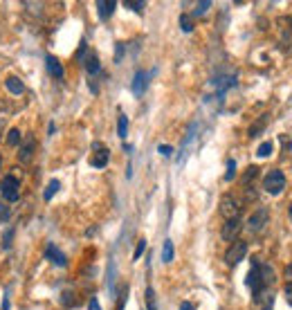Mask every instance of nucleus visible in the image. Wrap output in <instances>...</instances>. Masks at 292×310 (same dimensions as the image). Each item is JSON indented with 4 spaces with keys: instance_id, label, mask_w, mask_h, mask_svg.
Instances as JSON below:
<instances>
[{
    "instance_id": "nucleus-12",
    "label": "nucleus",
    "mask_w": 292,
    "mask_h": 310,
    "mask_svg": "<svg viewBox=\"0 0 292 310\" xmlns=\"http://www.w3.org/2000/svg\"><path fill=\"white\" fill-rule=\"evenodd\" d=\"M45 67H47V72L54 79H63V65H61V61L56 56H52V54L45 56Z\"/></svg>"
},
{
    "instance_id": "nucleus-1",
    "label": "nucleus",
    "mask_w": 292,
    "mask_h": 310,
    "mask_svg": "<svg viewBox=\"0 0 292 310\" xmlns=\"http://www.w3.org/2000/svg\"><path fill=\"white\" fill-rule=\"evenodd\" d=\"M221 216L225 221H234V218H240V211H243V205H240V200L236 198V196L227 194L221 198Z\"/></svg>"
},
{
    "instance_id": "nucleus-37",
    "label": "nucleus",
    "mask_w": 292,
    "mask_h": 310,
    "mask_svg": "<svg viewBox=\"0 0 292 310\" xmlns=\"http://www.w3.org/2000/svg\"><path fill=\"white\" fill-rule=\"evenodd\" d=\"M283 277H285V281H288V283H292V263L288 268H285V272H283Z\"/></svg>"
},
{
    "instance_id": "nucleus-16",
    "label": "nucleus",
    "mask_w": 292,
    "mask_h": 310,
    "mask_svg": "<svg viewBox=\"0 0 292 310\" xmlns=\"http://www.w3.org/2000/svg\"><path fill=\"white\" fill-rule=\"evenodd\" d=\"M279 32H281V38L288 41L292 36V18H288V16H285V18H279Z\"/></svg>"
},
{
    "instance_id": "nucleus-2",
    "label": "nucleus",
    "mask_w": 292,
    "mask_h": 310,
    "mask_svg": "<svg viewBox=\"0 0 292 310\" xmlns=\"http://www.w3.org/2000/svg\"><path fill=\"white\" fill-rule=\"evenodd\" d=\"M263 189L272 196H279L281 191L285 189V176L279 171V169H272V171L263 178Z\"/></svg>"
},
{
    "instance_id": "nucleus-18",
    "label": "nucleus",
    "mask_w": 292,
    "mask_h": 310,
    "mask_svg": "<svg viewBox=\"0 0 292 310\" xmlns=\"http://www.w3.org/2000/svg\"><path fill=\"white\" fill-rule=\"evenodd\" d=\"M117 135H119L121 139L128 135V117L124 115V112L119 115V120H117Z\"/></svg>"
},
{
    "instance_id": "nucleus-14",
    "label": "nucleus",
    "mask_w": 292,
    "mask_h": 310,
    "mask_svg": "<svg viewBox=\"0 0 292 310\" xmlns=\"http://www.w3.org/2000/svg\"><path fill=\"white\" fill-rule=\"evenodd\" d=\"M115 7H117L115 0H99V3H97V9H99L101 18H108L112 11H115Z\"/></svg>"
},
{
    "instance_id": "nucleus-22",
    "label": "nucleus",
    "mask_w": 292,
    "mask_h": 310,
    "mask_svg": "<svg viewBox=\"0 0 292 310\" xmlns=\"http://www.w3.org/2000/svg\"><path fill=\"white\" fill-rule=\"evenodd\" d=\"M7 144L9 146H18L20 144V131H18V128H11V131L7 133Z\"/></svg>"
},
{
    "instance_id": "nucleus-24",
    "label": "nucleus",
    "mask_w": 292,
    "mask_h": 310,
    "mask_svg": "<svg viewBox=\"0 0 292 310\" xmlns=\"http://www.w3.org/2000/svg\"><path fill=\"white\" fill-rule=\"evenodd\" d=\"M256 176H258V166H247V171H245V176H243V184H245V187H247V184H250Z\"/></svg>"
},
{
    "instance_id": "nucleus-8",
    "label": "nucleus",
    "mask_w": 292,
    "mask_h": 310,
    "mask_svg": "<svg viewBox=\"0 0 292 310\" xmlns=\"http://www.w3.org/2000/svg\"><path fill=\"white\" fill-rule=\"evenodd\" d=\"M34 151H36V139H34V135H27V139H25V142H22L20 151H18V160L22 162V164H27V162H32Z\"/></svg>"
},
{
    "instance_id": "nucleus-36",
    "label": "nucleus",
    "mask_w": 292,
    "mask_h": 310,
    "mask_svg": "<svg viewBox=\"0 0 292 310\" xmlns=\"http://www.w3.org/2000/svg\"><path fill=\"white\" fill-rule=\"evenodd\" d=\"M88 310H101V306H99V301H97V299H94V297H92V299H90V303H88Z\"/></svg>"
},
{
    "instance_id": "nucleus-21",
    "label": "nucleus",
    "mask_w": 292,
    "mask_h": 310,
    "mask_svg": "<svg viewBox=\"0 0 292 310\" xmlns=\"http://www.w3.org/2000/svg\"><path fill=\"white\" fill-rule=\"evenodd\" d=\"M146 308H149V310H157L155 290H153V288H146Z\"/></svg>"
},
{
    "instance_id": "nucleus-28",
    "label": "nucleus",
    "mask_w": 292,
    "mask_h": 310,
    "mask_svg": "<svg viewBox=\"0 0 292 310\" xmlns=\"http://www.w3.org/2000/svg\"><path fill=\"white\" fill-rule=\"evenodd\" d=\"M9 205H5V202H0V223H7V218H9Z\"/></svg>"
},
{
    "instance_id": "nucleus-13",
    "label": "nucleus",
    "mask_w": 292,
    "mask_h": 310,
    "mask_svg": "<svg viewBox=\"0 0 292 310\" xmlns=\"http://www.w3.org/2000/svg\"><path fill=\"white\" fill-rule=\"evenodd\" d=\"M5 86H7V90L11 94H22V92H25V86H22V81L18 77H7V79H5Z\"/></svg>"
},
{
    "instance_id": "nucleus-7",
    "label": "nucleus",
    "mask_w": 292,
    "mask_h": 310,
    "mask_svg": "<svg viewBox=\"0 0 292 310\" xmlns=\"http://www.w3.org/2000/svg\"><path fill=\"white\" fill-rule=\"evenodd\" d=\"M92 149H94V155H92V160H90V164H92L94 169H104L106 164H108V160H110V151L106 149L104 144H99V142H94Z\"/></svg>"
},
{
    "instance_id": "nucleus-20",
    "label": "nucleus",
    "mask_w": 292,
    "mask_h": 310,
    "mask_svg": "<svg viewBox=\"0 0 292 310\" xmlns=\"http://www.w3.org/2000/svg\"><path fill=\"white\" fill-rule=\"evenodd\" d=\"M162 261L164 263L173 261V243L171 241H164V247H162Z\"/></svg>"
},
{
    "instance_id": "nucleus-25",
    "label": "nucleus",
    "mask_w": 292,
    "mask_h": 310,
    "mask_svg": "<svg viewBox=\"0 0 292 310\" xmlns=\"http://www.w3.org/2000/svg\"><path fill=\"white\" fill-rule=\"evenodd\" d=\"M270 153H272V142H263L261 146H258V151H256L258 157H267Z\"/></svg>"
},
{
    "instance_id": "nucleus-11",
    "label": "nucleus",
    "mask_w": 292,
    "mask_h": 310,
    "mask_svg": "<svg viewBox=\"0 0 292 310\" xmlns=\"http://www.w3.org/2000/svg\"><path fill=\"white\" fill-rule=\"evenodd\" d=\"M146 86H149V75H146V72H135V79H133V94L135 97H142L144 94V90H146Z\"/></svg>"
},
{
    "instance_id": "nucleus-10",
    "label": "nucleus",
    "mask_w": 292,
    "mask_h": 310,
    "mask_svg": "<svg viewBox=\"0 0 292 310\" xmlns=\"http://www.w3.org/2000/svg\"><path fill=\"white\" fill-rule=\"evenodd\" d=\"M256 268H258V274H261V281H263V285H265V288L277 281V272H274V268L270 266V263H258L256 261Z\"/></svg>"
},
{
    "instance_id": "nucleus-30",
    "label": "nucleus",
    "mask_w": 292,
    "mask_h": 310,
    "mask_svg": "<svg viewBox=\"0 0 292 310\" xmlns=\"http://www.w3.org/2000/svg\"><path fill=\"white\" fill-rule=\"evenodd\" d=\"M209 7H211V3H209V0H205V3H198V7H196L193 14H196V16H200V14H205V11L209 9Z\"/></svg>"
},
{
    "instance_id": "nucleus-32",
    "label": "nucleus",
    "mask_w": 292,
    "mask_h": 310,
    "mask_svg": "<svg viewBox=\"0 0 292 310\" xmlns=\"http://www.w3.org/2000/svg\"><path fill=\"white\" fill-rule=\"evenodd\" d=\"M283 297H285V301L292 306V283H285V290H283Z\"/></svg>"
},
{
    "instance_id": "nucleus-34",
    "label": "nucleus",
    "mask_w": 292,
    "mask_h": 310,
    "mask_svg": "<svg viewBox=\"0 0 292 310\" xmlns=\"http://www.w3.org/2000/svg\"><path fill=\"white\" fill-rule=\"evenodd\" d=\"M160 153L164 155V157H168V155L173 153V149H171V146H166V144H162V146H160Z\"/></svg>"
},
{
    "instance_id": "nucleus-41",
    "label": "nucleus",
    "mask_w": 292,
    "mask_h": 310,
    "mask_svg": "<svg viewBox=\"0 0 292 310\" xmlns=\"http://www.w3.org/2000/svg\"><path fill=\"white\" fill-rule=\"evenodd\" d=\"M288 218H290V221H292V205L288 207Z\"/></svg>"
},
{
    "instance_id": "nucleus-39",
    "label": "nucleus",
    "mask_w": 292,
    "mask_h": 310,
    "mask_svg": "<svg viewBox=\"0 0 292 310\" xmlns=\"http://www.w3.org/2000/svg\"><path fill=\"white\" fill-rule=\"evenodd\" d=\"M3 131H5V122L0 120V137H3Z\"/></svg>"
},
{
    "instance_id": "nucleus-35",
    "label": "nucleus",
    "mask_w": 292,
    "mask_h": 310,
    "mask_svg": "<svg viewBox=\"0 0 292 310\" xmlns=\"http://www.w3.org/2000/svg\"><path fill=\"white\" fill-rule=\"evenodd\" d=\"M72 292H63V306H72Z\"/></svg>"
},
{
    "instance_id": "nucleus-38",
    "label": "nucleus",
    "mask_w": 292,
    "mask_h": 310,
    "mask_svg": "<svg viewBox=\"0 0 292 310\" xmlns=\"http://www.w3.org/2000/svg\"><path fill=\"white\" fill-rule=\"evenodd\" d=\"M180 310H196V306L191 301H184V303H180Z\"/></svg>"
},
{
    "instance_id": "nucleus-23",
    "label": "nucleus",
    "mask_w": 292,
    "mask_h": 310,
    "mask_svg": "<svg viewBox=\"0 0 292 310\" xmlns=\"http://www.w3.org/2000/svg\"><path fill=\"white\" fill-rule=\"evenodd\" d=\"M180 27H182V32H193V20H191L189 14L180 16Z\"/></svg>"
},
{
    "instance_id": "nucleus-5",
    "label": "nucleus",
    "mask_w": 292,
    "mask_h": 310,
    "mask_svg": "<svg viewBox=\"0 0 292 310\" xmlns=\"http://www.w3.org/2000/svg\"><path fill=\"white\" fill-rule=\"evenodd\" d=\"M267 221H270L267 209H256L250 218H247V229H250L252 234H258V232H263V229H265Z\"/></svg>"
},
{
    "instance_id": "nucleus-31",
    "label": "nucleus",
    "mask_w": 292,
    "mask_h": 310,
    "mask_svg": "<svg viewBox=\"0 0 292 310\" xmlns=\"http://www.w3.org/2000/svg\"><path fill=\"white\" fill-rule=\"evenodd\" d=\"M124 5H126L128 9H133V11H142V9L146 7V3H131V0H126Z\"/></svg>"
},
{
    "instance_id": "nucleus-33",
    "label": "nucleus",
    "mask_w": 292,
    "mask_h": 310,
    "mask_svg": "<svg viewBox=\"0 0 292 310\" xmlns=\"http://www.w3.org/2000/svg\"><path fill=\"white\" fill-rule=\"evenodd\" d=\"M121 54H124V45L117 43V54H115V63H119L121 61Z\"/></svg>"
},
{
    "instance_id": "nucleus-3",
    "label": "nucleus",
    "mask_w": 292,
    "mask_h": 310,
    "mask_svg": "<svg viewBox=\"0 0 292 310\" xmlns=\"http://www.w3.org/2000/svg\"><path fill=\"white\" fill-rule=\"evenodd\" d=\"M245 254H247V243H245V241H234V243H229L227 252H225V263H227L229 268H234V266H238V263L243 261Z\"/></svg>"
},
{
    "instance_id": "nucleus-40",
    "label": "nucleus",
    "mask_w": 292,
    "mask_h": 310,
    "mask_svg": "<svg viewBox=\"0 0 292 310\" xmlns=\"http://www.w3.org/2000/svg\"><path fill=\"white\" fill-rule=\"evenodd\" d=\"M124 301H126V295L121 297V303H119V310H124Z\"/></svg>"
},
{
    "instance_id": "nucleus-17",
    "label": "nucleus",
    "mask_w": 292,
    "mask_h": 310,
    "mask_svg": "<svg viewBox=\"0 0 292 310\" xmlns=\"http://www.w3.org/2000/svg\"><path fill=\"white\" fill-rule=\"evenodd\" d=\"M59 189H61V182H59V180H50V184H47V187H45V191H43V198H45V200H52L54 194H56Z\"/></svg>"
},
{
    "instance_id": "nucleus-29",
    "label": "nucleus",
    "mask_w": 292,
    "mask_h": 310,
    "mask_svg": "<svg viewBox=\"0 0 292 310\" xmlns=\"http://www.w3.org/2000/svg\"><path fill=\"white\" fill-rule=\"evenodd\" d=\"M144 250H146V241H139L137 247H135V254H133V261H137L139 256L144 254Z\"/></svg>"
},
{
    "instance_id": "nucleus-27",
    "label": "nucleus",
    "mask_w": 292,
    "mask_h": 310,
    "mask_svg": "<svg viewBox=\"0 0 292 310\" xmlns=\"http://www.w3.org/2000/svg\"><path fill=\"white\" fill-rule=\"evenodd\" d=\"M11 239H14V229H7V232H5L3 234V247H5V250H9V247H11Z\"/></svg>"
},
{
    "instance_id": "nucleus-6",
    "label": "nucleus",
    "mask_w": 292,
    "mask_h": 310,
    "mask_svg": "<svg viewBox=\"0 0 292 310\" xmlns=\"http://www.w3.org/2000/svg\"><path fill=\"white\" fill-rule=\"evenodd\" d=\"M240 229H243V221L240 218H234V221H227L223 225V229H221V236H223V241H238V234H240Z\"/></svg>"
},
{
    "instance_id": "nucleus-15",
    "label": "nucleus",
    "mask_w": 292,
    "mask_h": 310,
    "mask_svg": "<svg viewBox=\"0 0 292 310\" xmlns=\"http://www.w3.org/2000/svg\"><path fill=\"white\" fill-rule=\"evenodd\" d=\"M83 63H86L88 75H97V72L101 70V63H99V56L97 54H88V59L83 61Z\"/></svg>"
},
{
    "instance_id": "nucleus-26",
    "label": "nucleus",
    "mask_w": 292,
    "mask_h": 310,
    "mask_svg": "<svg viewBox=\"0 0 292 310\" xmlns=\"http://www.w3.org/2000/svg\"><path fill=\"white\" fill-rule=\"evenodd\" d=\"M234 176H236V162L234 160H229L227 162V171H225V180H234Z\"/></svg>"
},
{
    "instance_id": "nucleus-4",
    "label": "nucleus",
    "mask_w": 292,
    "mask_h": 310,
    "mask_svg": "<svg viewBox=\"0 0 292 310\" xmlns=\"http://www.w3.org/2000/svg\"><path fill=\"white\" fill-rule=\"evenodd\" d=\"M18 187H20L18 178L7 176V178H3V182H0V194H3V198L7 202H16V200H18V196H20Z\"/></svg>"
},
{
    "instance_id": "nucleus-9",
    "label": "nucleus",
    "mask_w": 292,
    "mask_h": 310,
    "mask_svg": "<svg viewBox=\"0 0 292 310\" xmlns=\"http://www.w3.org/2000/svg\"><path fill=\"white\" fill-rule=\"evenodd\" d=\"M45 258H50V261H52L54 266H59V268H65V266H67L65 254H63V252H61L56 245H52V243L45 247Z\"/></svg>"
},
{
    "instance_id": "nucleus-19",
    "label": "nucleus",
    "mask_w": 292,
    "mask_h": 310,
    "mask_svg": "<svg viewBox=\"0 0 292 310\" xmlns=\"http://www.w3.org/2000/svg\"><path fill=\"white\" fill-rule=\"evenodd\" d=\"M265 124H267V115H263L261 120L254 124V126H250V131H247V133H250V137H256V135H261V131H263V126H265Z\"/></svg>"
},
{
    "instance_id": "nucleus-42",
    "label": "nucleus",
    "mask_w": 292,
    "mask_h": 310,
    "mask_svg": "<svg viewBox=\"0 0 292 310\" xmlns=\"http://www.w3.org/2000/svg\"><path fill=\"white\" fill-rule=\"evenodd\" d=\"M0 169H3V155H0Z\"/></svg>"
}]
</instances>
